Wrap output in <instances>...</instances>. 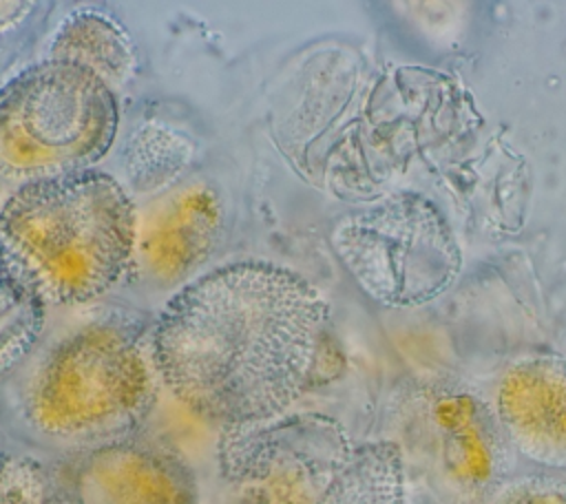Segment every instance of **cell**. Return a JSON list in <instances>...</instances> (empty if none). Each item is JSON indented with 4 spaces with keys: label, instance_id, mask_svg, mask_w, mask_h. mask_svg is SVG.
<instances>
[{
    "label": "cell",
    "instance_id": "ba28073f",
    "mask_svg": "<svg viewBox=\"0 0 566 504\" xmlns=\"http://www.w3.org/2000/svg\"><path fill=\"white\" fill-rule=\"evenodd\" d=\"M223 228V206L208 186H190L164 201L137 232L135 256L157 285L188 279L212 254Z\"/></svg>",
    "mask_w": 566,
    "mask_h": 504
},
{
    "label": "cell",
    "instance_id": "6da1fadb",
    "mask_svg": "<svg viewBox=\"0 0 566 504\" xmlns=\"http://www.w3.org/2000/svg\"><path fill=\"white\" fill-rule=\"evenodd\" d=\"M150 343L161 385L219 429L292 411L345 365L323 294L270 261H237L184 285Z\"/></svg>",
    "mask_w": 566,
    "mask_h": 504
},
{
    "label": "cell",
    "instance_id": "52a82bcc",
    "mask_svg": "<svg viewBox=\"0 0 566 504\" xmlns=\"http://www.w3.org/2000/svg\"><path fill=\"white\" fill-rule=\"evenodd\" d=\"M493 416L522 458L566 471V356L535 351L511 360L495 382Z\"/></svg>",
    "mask_w": 566,
    "mask_h": 504
},
{
    "label": "cell",
    "instance_id": "4fadbf2b",
    "mask_svg": "<svg viewBox=\"0 0 566 504\" xmlns=\"http://www.w3.org/2000/svg\"><path fill=\"white\" fill-rule=\"evenodd\" d=\"M0 504H73L53 466L18 449L0 453Z\"/></svg>",
    "mask_w": 566,
    "mask_h": 504
},
{
    "label": "cell",
    "instance_id": "3957f363",
    "mask_svg": "<svg viewBox=\"0 0 566 504\" xmlns=\"http://www.w3.org/2000/svg\"><path fill=\"white\" fill-rule=\"evenodd\" d=\"M137 232L128 190L97 168L20 183L0 206V243L57 305L111 292L135 259Z\"/></svg>",
    "mask_w": 566,
    "mask_h": 504
},
{
    "label": "cell",
    "instance_id": "2e32d148",
    "mask_svg": "<svg viewBox=\"0 0 566 504\" xmlns=\"http://www.w3.org/2000/svg\"><path fill=\"white\" fill-rule=\"evenodd\" d=\"M4 449H9V447L4 444V431H2V424H0V453H2Z\"/></svg>",
    "mask_w": 566,
    "mask_h": 504
},
{
    "label": "cell",
    "instance_id": "7a4b0ae2",
    "mask_svg": "<svg viewBox=\"0 0 566 504\" xmlns=\"http://www.w3.org/2000/svg\"><path fill=\"white\" fill-rule=\"evenodd\" d=\"M2 382V431L11 424L49 464L137 438L161 385L150 336L117 316L66 332Z\"/></svg>",
    "mask_w": 566,
    "mask_h": 504
},
{
    "label": "cell",
    "instance_id": "8992f818",
    "mask_svg": "<svg viewBox=\"0 0 566 504\" xmlns=\"http://www.w3.org/2000/svg\"><path fill=\"white\" fill-rule=\"evenodd\" d=\"M51 466L73 504H201L192 464L159 442L133 438Z\"/></svg>",
    "mask_w": 566,
    "mask_h": 504
},
{
    "label": "cell",
    "instance_id": "30bf717a",
    "mask_svg": "<svg viewBox=\"0 0 566 504\" xmlns=\"http://www.w3.org/2000/svg\"><path fill=\"white\" fill-rule=\"evenodd\" d=\"M316 504H407V466L394 440L354 444Z\"/></svg>",
    "mask_w": 566,
    "mask_h": 504
},
{
    "label": "cell",
    "instance_id": "8fae6325",
    "mask_svg": "<svg viewBox=\"0 0 566 504\" xmlns=\"http://www.w3.org/2000/svg\"><path fill=\"white\" fill-rule=\"evenodd\" d=\"M46 301L0 243V382L40 345Z\"/></svg>",
    "mask_w": 566,
    "mask_h": 504
},
{
    "label": "cell",
    "instance_id": "277c9868",
    "mask_svg": "<svg viewBox=\"0 0 566 504\" xmlns=\"http://www.w3.org/2000/svg\"><path fill=\"white\" fill-rule=\"evenodd\" d=\"M117 130L119 99L104 80L42 57L0 86V177L20 186L95 168Z\"/></svg>",
    "mask_w": 566,
    "mask_h": 504
},
{
    "label": "cell",
    "instance_id": "5b68a950",
    "mask_svg": "<svg viewBox=\"0 0 566 504\" xmlns=\"http://www.w3.org/2000/svg\"><path fill=\"white\" fill-rule=\"evenodd\" d=\"M332 248L356 285L387 307H416L453 285L462 252L442 212L416 192L340 219Z\"/></svg>",
    "mask_w": 566,
    "mask_h": 504
},
{
    "label": "cell",
    "instance_id": "9a60e30c",
    "mask_svg": "<svg viewBox=\"0 0 566 504\" xmlns=\"http://www.w3.org/2000/svg\"><path fill=\"white\" fill-rule=\"evenodd\" d=\"M46 9H51V4L33 0H0V53L22 44L24 35L38 29L42 11Z\"/></svg>",
    "mask_w": 566,
    "mask_h": 504
},
{
    "label": "cell",
    "instance_id": "9c48e42d",
    "mask_svg": "<svg viewBox=\"0 0 566 504\" xmlns=\"http://www.w3.org/2000/svg\"><path fill=\"white\" fill-rule=\"evenodd\" d=\"M46 57L80 64L113 91L126 86L137 69V46L128 29L99 9H75L55 29Z\"/></svg>",
    "mask_w": 566,
    "mask_h": 504
},
{
    "label": "cell",
    "instance_id": "5bb4252c",
    "mask_svg": "<svg viewBox=\"0 0 566 504\" xmlns=\"http://www.w3.org/2000/svg\"><path fill=\"white\" fill-rule=\"evenodd\" d=\"M482 504H566V480L546 473L504 480Z\"/></svg>",
    "mask_w": 566,
    "mask_h": 504
},
{
    "label": "cell",
    "instance_id": "7c38bea8",
    "mask_svg": "<svg viewBox=\"0 0 566 504\" xmlns=\"http://www.w3.org/2000/svg\"><path fill=\"white\" fill-rule=\"evenodd\" d=\"M124 172L135 190L150 192L177 179L192 159V146L170 128L148 124L128 137Z\"/></svg>",
    "mask_w": 566,
    "mask_h": 504
}]
</instances>
